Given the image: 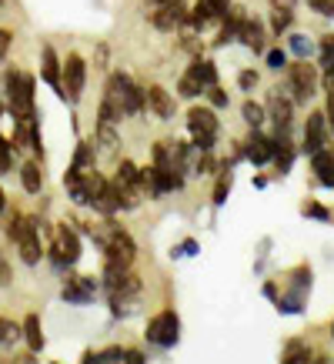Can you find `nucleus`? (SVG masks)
Masks as SVG:
<instances>
[{"instance_id":"1","label":"nucleus","mask_w":334,"mask_h":364,"mask_svg":"<svg viewBox=\"0 0 334 364\" xmlns=\"http://www.w3.org/2000/svg\"><path fill=\"white\" fill-rule=\"evenodd\" d=\"M144 107H147L144 87H141V84H134L127 74H111L107 90H104V100H100L97 121L121 124L124 117H134V114H141Z\"/></svg>"},{"instance_id":"2","label":"nucleus","mask_w":334,"mask_h":364,"mask_svg":"<svg viewBox=\"0 0 334 364\" xmlns=\"http://www.w3.org/2000/svg\"><path fill=\"white\" fill-rule=\"evenodd\" d=\"M7 237L17 244L23 264H37L41 261V224L33 218H23V214H14V221L7 224Z\"/></svg>"},{"instance_id":"3","label":"nucleus","mask_w":334,"mask_h":364,"mask_svg":"<svg viewBox=\"0 0 334 364\" xmlns=\"http://www.w3.org/2000/svg\"><path fill=\"white\" fill-rule=\"evenodd\" d=\"M134 254H137V247H134L131 234L121 231L117 224H111V234H107V241H104V274H117V271H131L134 264Z\"/></svg>"},{"instance_id":"4","label":"nucleus","mask_w":334,"mask_h":364,"mask_svg":"<svg viewBox=\"0 0 334 364\" xmlns=\"http://www.w3.org/2000/svg\"><path fill=\"white\" fill-rule=\"evenodd\" d=\"M114 194H117V204L124 210H131L141 204L144 198V181H141V167L134 164V161H121L117 164V174H114Z\"/></svg>"},{"instance_id":"5","label":"nucleus","mask_w":334,"mask_h":364,"mask_svg":"<svg viewBox=\"0 0 334 364\" xmlns=\"http://www.w3.org/2000/svg\"><path fill=\"white\" fill-rule=\"evenodd\" d=\"M7 104H11V114L17 121L37 117L33 114V77L31 74H23V70H11L7 74Z\"/></svg>"},{"instance_id":"6","label":"nucleus","mask_w":334,"mask_h":364,"mask_svg":"<svg viewBox=\"0 0 334 364\" xmlns=\"http://www.w3.org/2000/svg\"><path fill=\"white\" fill-rule=\"evenodd\" d=\"M188 4L184 0H151V7H147V17L154 23L157 31H181L184 23H188Z\"/></svg>"},{"instance_id":"7","label":"nucleus","mask_w":334,"mask_h":364,"mask_svg":"<svg viewBox=\"0 0 334 364\" xmlns=\"http://www.w3.org/2000/svg\"><path fill=\"white\" fill-rule=\"evenodd\" d=\"M188 131L194 137V147L198 151H211L214 141H217V131H221V124L214 117L211 107H190L188 111Z\"/></svg>"},{"instance_id":"8","label":"nucleus","mask_w":334,"mask_h":364,"mask_svg":"<svg viewBox=\"0 0 334 364\" xmlns=\"http://www.w3.org/2000/svg\"><path fill=\"white\" fill-rule=\"evenodd\" d=\"M77 257H80V241H77V234H74V228L57 224L54 241H50V261L57 267H70V264H77Z\"/></svg>"},{"instance_id":"9","label":"nucleus","mask_w":334,"mask_h":364,"mask_svg":"<svg viewBox=\"0 0 334 364\" xmlns=\"http://www.w3.org/2000/svg\"><path fill=\"white\" fill-rule=\"evenodd\" d=\"M178 331H181V321L174 311H161L157 318H151L147 324V341L157 344V348H174L178 344Z\"/></svg>"},{"instance_id":"10","label":"nucleus","mask_w":334,"mask_h":364,"mask_svg":"<svg viewBox=\"0 0 334 364\" xmlns=\"http://www.w3.org/2000/svg\"><path fill=\"white\" fill-rule=\"evenodd\" d=\"M288 77H291L294 100H298V104H308V100L314 97V90H318V70H314V64H308V60L291 64L288 67Z\"/></svg>"},{"instance_id":"11","label":"nucleus","mask_w":334,"mask_h":364,"mask_svg":"<svg viewBox=\"0 0 334 364\" xmlns=\"http://www.w3.org/2000/svg\"><path fill=\"white\" fill-rule=\"evenodd\" d=\"M84 84H87V64H84V57L70 54L64 60V94L70 100H80Z\"/></svg>"},{"instance_id":"12","label":"nucleus","mask_w":334,"mask_h":364,"mask_svg":"<svg viewBox=\"0 0 334 364\" xmlns=\"http://www.w3.org/2000/svg\"><path fill=\"white\" fill-rule=\"evenodd\" d=\"M244 154H247V161H251L254 167L267 164V161H274V141L264 137L257 127H251V137H247V144H244Z\"/></svg>"},{"instance_id":"13","label":"nucleus","mask_w":334,"mask_h":364,"mask_svg":"<svg viewBox=\"0 0 334 364\" xmlns=\"http://www.w3.org/2000/svg\"><path fill=\"white\" fill-rule=\"evenodd\" d=\"M94 294H97V281H94V277H87V274L67 277V284H64V301H70V304H87Z\"/></svg>"},{"instance_id":"14","label":"nucleus","mask_w":334,"mask_h":364,"mask_svg":"<svg viewBox=\"0 0 334 364\" xmlns=\"http://www.w3.org/2000/svg\"><path fill=\"white\" fill-rule=\"evenodd\" d=\"M324 144H328V117L324 114H311L308 124H304V151L318 154V151H324Z\"/></svg>"},{"instance_id":"15","label":"nucleus","mask_w":334,"mask_h":364,"mask_svg":"<svg viewBox=\"0 0 334 364\" xmlns=\"http://www.w3.org/2000/svg\"><path fill=\"white\" fill-rule=\"evenodd\" d=\"M144 100H147V111L154 114V117H161V121H171V117H174V97H171L161 84L144 87Z\"/></svg>"},{"instance_id":"16","label":"nucleus","mask_w":334,"mask_h":364,"mask_svg":"<svg viewBox=\"0 0 334 364\" xmlns=\"http://www.w3.org/2000/svg\"><path fill=\"white\" fill-rule=\"evenodd\" d=\"M267 111H271V121L278 124V131H288L291 117H294V100L284 97L281 90H274V94H271V100H267Z\"/></svg>"},{"instance_id":"17","label":"nucleus","mask_w":334,"mask_h":364,"mask_svg":"<svg viewBox=\"0 0 334 364\" xmlns=\"http://www.w3.org/2000/svg\"><path fill=\"white\" fill-rule=\"evenodd\" d=\"M237 41H241L247 50L264 54V23L257 21V17H244V23H241V33H237Z\"/></svg>"},{"instance_id":"18","label":"nucleus","mask_w":334,"mask_h":364,"mask_svg":"<svg viewBox=\"0 0 334 364\" xmlns=\"http://www.w3.org/2000/svg\"><path fill=\"white\" fill-rule=\"evenodd\" d=\"M41 60H44V80L60 94V97H67L64 94V67H60V60H57L54 47H44V50H41Z\"/></svg>"},{"instance_id":"19","label":"nucleus","mask_w":334,"mask_h":364,"mask_svg":"<svg viewBox=\"0 0 334 364\" xmlns=\"http://www.w3.org/2000/svg\"><path fill=\"white\" fill-rule=\"evenodd\" d=\"M67 184V194L74 204H87V171H77V167H70L64 177Z\"/></svg>"},{"instance_id":"20","label":"nucleus","mask_w":334,"mask_h":364,"mask_svg":"<svg viewBox=\"0 0 334 364\" xmlns=\"http://www.w3.org/2000/svg\"><path fill=\"white\" fill-rule=\"evenodd\" d=\"M311 171L324 188H334V154L331 151H318V154H311Z\"/></svg>"},{"instance_id":"21","label":"nucleus","mask_w":334,"mask_h":364,"mask_svg":"<svg viewBox=\"0 0 334 364\" xmlns=\"http://www.w3.org/2000/svg\"><path fill=\"white\" fill-rule=\"evenodd\" d=\"M241 23H244V14L227 11V17H224V27H221V33H217V47H224V44H231V41H237V33H241Z\"/></svg>"},{"instance_id":"22","label":"nucleus","mask_w":334,"mask_h":364,"mask_svg":"<svg viewBox=\"0 0 334 364\" xmlns=\"http://www.w3.org/2000/svg\"><path fill=\"white\" fill-rule=\"evenodd\" d=\"M21 184H23V191H31V194H37V191L44 188V171H41L37 161H27V164L21 167Z\"/></svg>"},{"instance_id":"23","label":"nucleus","mask_w":334,"mask_h":364,"mask_svg":"<svg viewBox=\"0 0 334 364\" xmlns=\"http://www.w3.org/2000/svg\"><path fill=\"white\" fill-rule=\"evenodd\" d=\"M190 70H194V74H198V80L204 84V94H208L211 87H217V70H214L211 60H200V57H198V60L190 64Z\"/></svg>"},{"instance_id":"24","label":"nucleus","mask_w":334,"mask_h":364,"mask_svg":"<svg viewBox=\"0 0 334 364\" xmlns=\"http://www.w3.org/2000/svg\"><path fill=\"white\" fill-rule=\"evenodd\" d=\"M23 334H27L31 351H41V348H44V334H41V318H37V314H27V321H23Z\"/></svg>"},{"instance_id":"25","label":"nucleus","mask_w":334,"mask_h":364,"mask_svg":"<svg viewBox=\"0 0 334 364\" xmlns=\"http://www.w3.org/2000/svg\"><path fill=\"white\" fill-rule=\"evenodd\" d=\"M97 144L104 147V151H114V147L121 144V137H117V124L97 121Z\"/></svg>"},{"instance_id":"26","label":"nucleus","mask_w":334,"mask_h":364,"mask_svg":"<svg viewBox=\"0 0 334 364\" xmlns=\"http://www.w3.org/2000/svg\"><path fill=\"white\" fill-rule=\"evenodd\" d=\"M284 364H311V351L304 341H291L284 351Z\"/></svg>"},{"instance_id":"27","label":"nucleus","mask_w":334,"mask_h":364,"mask_svg":"<svg viewBox=\"0 0 334 364\" xmlns=\"http://www.w3.org/2000/svg\"><path fill=\"white\" fill-rule=\"evenodd\" d=\"M178 90H181V97H198V94H204V84L198 80V74L188 67V74L181 77V84H178Z\"/></svg>"},{"instance_id":"28","label":"nucleus","mask_w":334,"mask_h":364,"mask_svg":"<svg viewBox=\"0 0 334 364\" xmlns=\"http://www.w3.org/2000/svg\"><path fill=\"white\" fill-rule=\"evenodd\" d=\"M70 167H77V171H94V144H87V141L80 144Z\"/></svg>"},{"instance_id":"29","label":"nucleus","mask_w":334,"mask_h":364,"mask_svg":"<svg viewBox=\"0 0 334 364\" xmlns=\"http://www.w3.org/2000/svg\"><path fill=\"white\" fill-rule=\"evenodd\" d=\"M311 50H314V44L304 37V33H294V37H291V54L298 57V60H308V57H311Z\"/></svg>"},{"instance_id":"30","label":"nucleus","mask_w":334,"mask_h":364,"mask_svg":"<svg viewBox=\"0 0 334 364\" xmlns=\"http://www.w3.org/2000/svg\"><path fill=\"white\" fill-rule=\"evenodd\" d=\"M241 114H244V121L251 124V127H261V124H264V107H261V104H254V100H244Z\"/></svg>"},{"instance_id":"31","label":"nucleus","mask_w":334,"mask_h":364,"mask_svg":"<svg viewBox=\"0 0 334 364\" xmlns=\"http://www.w3.org/2000/svg\"><path fill=\"white\" fill-rule=\"evenodd\" d=\"M227 191H231V167L221 171V177H217V188H214V204H217V208L227 200Z\"/></svg>"},{"instance_id":"32","label":"nucleus","mask_w":334,"mask_h":364,"mask_svg":"<svg viewBox=\"0 0 334 364\" xmlns=\"http://www.w3.org/2000/svg\"><path fill=\"white\" fill-rule=\"evenodd\" d=\"M291 21H294V11H274L271 14V31L281 37V33L291 27Z\"/></svg>"},{"instance_id":"33","label":"nucleus","mask_w":334,"mask_h":364,"mask_svg":"<svg viewBox=\"0 0 334 364\" xmlns=\"http://www.w3.org/2000/svg\"><path fill=\"white\" fill-rule=\"evenodd\" d=\"M17 338H21V331L14 328L11 321H4V318H0V348H11V344L17 341Z\"/></svg>"},{"instance_id":"34","label":"nucleus","mask_w":334,"mask_h":364,"mask_svg":"<svg viewBox=\"0 0 334 364\" xmlns=\"http://www.w3.org/2000/svg\"><path fill=\"white\" fill-rule=\"evenodd\" d=\"M204 7L211 11V21H224L231 11V0H204Z\"/></svg>"},{"instance_id":"35","label":"nucleus","mask_w":334,"mask_h":364,"mask_svg":"<svg viewBox=\"0 0 334 364\" xmlns=\"http://www.w3.org/2000/svg\"><path fill=\"white\" fill-rule=\"evenodd\" d=\"M11 161H14V144L7 137H0V174L11 171Z\"/></svg>"},{"instance_id":"36","label":"nucleus","mask_w":334,"mask_h":364,"mask_svg":"<svg viewBox=\"0 0 334 364\" xmlns=\"http://www.w3.org/2000/svg\"><path fill=\"white\" fill-rule=\"evenodd\" d=\"M308 7L321 17H334V0H308Z\"/></svg>"},{"instance_id":"37","label":"nucleus","mask_w":334,"mask_h":364,"mask_svg":"<svg viewBox=\"0 0 334 364\" xmlns=\"http://www.w3.org/2000/svg\"><path fill=\"white\" fill-rule=\"evenodd\" d=\"M321 64H324V67H331V64H334V33L321 41Z\"/></svg>"},{"instance_id":"38","label":"nucleus","mask_w":334,"mask_h":364,"mask_svg":"<svg viewBox=\"0 0 334 364\" xmlns=\"http://www.w3.org/2000/svg\"><path fill=\"white\" fill-rule=\"evenodd\" d=\"M267 64L274 67V70H281V67H288V54H284V50H267Z\"/></svg>"},{"instance_id":"39","label":"nucleus","mask_w":334,"mask_h":364,"mask_svg":"<svg viewBox=\"0 0 334 364\" xmlns=\"http://www.w3.org/2000/svg\"><path fill=\"white\" fill-rule=\"evenodd\" d=\"M237 84H241V90H254L257 87V70H241Z\"/></svg>"},{"instance_id":"40","label":"nucleus","mask_w":334,"mask_h":364,"mask_svg":"<svg viewBox=\"0 0 334 364\" xmlns=\"http://www.w3.org/2000/svg\"><path fill=\"white\" fill-rule=\"evenodd\" d=\"M304 214H308V218H318V221H328V218H331L321 204H304Z\"/></svg>"},{"instance_id":"41","label":"nucleus","mask_w":334,"mask_h":364,"mask_svg":"<svg viewBox=\"0 0 334 364\" xmlns=\"http://www.w3.org/2000/svg\"><path fill=\"white\" fill-rule=\"evenodd\" d=\"M324 117H328V131L334 134V90H328V104H324Z\"/></svg>"},{"instance_id":"42","label":"nucleus","mask_w":334,"mask_h":364,"mask_svg":"<svg viewBox=\"0 0 334 364\" xmlns=\"http://www.w3.org/2000/svg\"><path fill=\"white\" fill-rule=\"evenodd\" d=\"M208 97H211L214 107H227V94H224L221 87H211V90H208Z\"/></svg>"},{"instance_id":"43","label":"nucleus","mask_w":334,"mask_h":364,"mask_svg":"<svg viewBox=\"0 0 334 364\" xmlns=\"http://www.w3.org/2000/svg\"><path fill=\"white\" fill-rule=\"evenodd\" d=\"M11 31H4V27H0V60H4V57H7V50H11Z\"/></svg>"},{"instance_id":"44","label":"nucleus","mask_w":334,"mask_h":364,"mask_svg":"<svg viewBox=\"0 0 334 364\" xmlns=\"http://www.w3.org/2000/svg\"><path fill=\"white\" fill-rule=\"evenodd\" d=\"M271 7H274V11H294L298 0H271Z\"/></svg>"},{"instance_id":"45","label":"nucleus","mask_w":334,"mask_h":364,"mask_svg":"<svg viewBox=\"0 0 334 364\" xmlns=\"http://www.w3.org/2000/svg\"><path fill=\"white\" fill-rule=\"evenodd\" d=\"M124 364H144V354L141 351H124Z\"/></svg>"},{"instance_id":"46","label":"nucleus","mask_w":334,"mask_h":364,"mask_svg":"<svg viewBox=\"0 0 334 364\" xmlns=\"http://www.w3.org/2000/svg\"><path fill=\"white\" fill-rule=\"evenodd\" d=\"M11 284V267H7V261H0V287Z\"/></svg>"},{"instance_id":"47","label":"nucleus","mask_w":334,"mask_h":364,"mask_svg":"<svg viewBox=\"0 0 334 364\" xmlns=\"http://www.w3.org/2000/svg\"><path fill=\"white\" fill-rule=\"evenodd\" d=\"M104 364H124V358H104Z\"/></svg>"},{"instance_id":"48","label":"nucleus","mask_w":334,"mask_h":364,"mask_svg":"<svg viewBox=\"0 0 334 364\" xmlns=\"http://www.w3.org/2000/svg\"><path fill=\"white\" fill-rule=\"evenodd\" d=\"M7 208V198H4V191H0V210Z\"/></svg>"},{"instance_id":"49","label":"nucleus","mask_w":334,"mask_h":364,"mask_svg":"<svg viewBox=\"0 0 334 364\" xmlns=\"http://www.w3.org/2000/svg\"><path fill=\"white\" fill-rule=\"evenodd\" d=\"M311 364H328V361H324V358H311Z\"/></svg>"},{"instance_id":"50","label":"nucleus","mask_w":334,"mask_h":364,"mask_svg":"<svg viewBox=\"0 0 334 364\" xmlns=\"http://www.w3.org/2000/svg\"><path fill=\"white\" fill-rule=\"evenodd\" d=\"M331 334H334V324H331Z\"/></svg>"},{"instance_id":"51","label":"nucleus","mask_w":334,"mask_h":364,"mask_svg":"<svg viewBox=\"0 0 334 364\" xmlns=\"http://www.w3.org/2000/svg\"><path fill=\"white\" fill-rule=\"evenodd\" d=\"M0 4H4V0H0Z\"/></svg>"}]
</instances>
